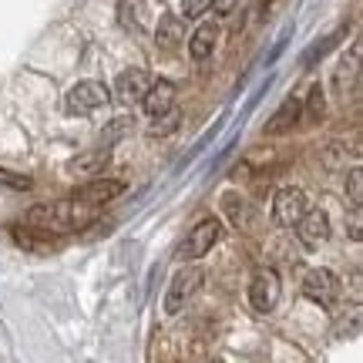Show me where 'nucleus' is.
Listing matches in <instances>:
<instances>
[{
    "label": "nucleus",
    "instance_id": "7",
    "mask_svg": "<svg viewBox=\"0 0 363 363\" xmlns=\"http://www.w3.org/2000/svg\"><path fill=\"white\" fill-rule=\"evenodd\" d=\"M199 286H202V269L189 266V269L175 272V279H172V286H169V293H165V313H169V316H175V313L185 306V299L192 296Z\"/></svg>",
    "mask_w": 363,
    "mask_h": 363
},
{
    "label": "nucleus",
    "instance_id": "1",
    "mask_svg": "<svg viewBox=\"0 0 363 363\" xmlns=\"http://www.w3.org/2000/svg\"><path fill=\"white\" fill-rule=\"evenodd\" d=\"M98 219V208L88 206V202H81L78 195H71V199H61V202H40L27 212V225L30 229H38V233H81V229H88L91 222Z\"/></svg>",
    "mask_w": 363,
    "mask_h": 363
},
{
    "label": "nucleus",
    "instance_id": "12",
    "mask_svg": "<svg viewBox=\"0 0 363 363\" xmlns=\"http://www.w3.org/2000/svg\"><path fill=\"white\" fill-rule=\"evenodd\" d=\"M296 125H299V98L289 94V98L276 108V115L266 121V135H283V131L296 128Z\"/></svg>",
    "mask_w": 363,
    "mask_h": 363
},
{
    "label": "nucleus",
    "instance_id": "14",
    "mask_svg": "<svg viewBox=\"0 0 363 363\" xmlns=\"http://www.w3.org/2000/svg\"><path fill=\"white\" fill-rule=\"evenodd\" d=\"M185 38V30H182V21L175 13H162L158 17V27H155V44L162 51H175Z\"/></svg>",
    "mask_w": 363,
    "mask_h": 363
},
{
    "label": "nucleus",
    "instance_id": "19",
    "mask_svg": "<svg viewBox=\"0 0 363 363\" xmlns=\"http://www.w3.org/2000/svg\"><path fill=\"white\" fill-rule=\"evenodd\" d=\"M179 125H182V111H179V108H172V111H165V115L152 118V128H148V131L158 138V135H172Z\"/></svg>",
    "mask_w": 363,
    "mask_h": 363
},
{
    "label": "nucleus",
    "instance_id": "3",
    "mask_svg": "<svg viewBox=\"0 0 363 363\" xmlns=\"http://www.w3.org/2000/svg\"><path fill=\"white\" fill-rule=\"evenodd\" d=\"M222 235V222L219 219H202L192 225V233L185 235V242L179 246V256L182 259H202L208 249L219 242Z\"/></svg>",
    "mask_w": 363,
    "mask_h": 363
},
{
    "label": "nucleus",
    "instance_id": "22",
    "mask_svg": "<svg viewBox=\"0 0 363 363\" xmlns=\"http://www.w3.org/2000/svg\"><path fill=\"white\" fill-rule=\"evenodd\" d=\"M347 189H350L353 206L360 208L363 206V172L360 169H350V182H347Z\"/></svg>",
    "mask_w": 363,
    "mask_h": 363
},
{
    "label": "nucleus",
    "instance_id": "4",
    "mask_svg": "<svg viewBox=\"0 0 363 363\" xmlns=\"http://www.w3.org/2000/svg\"><path fill=\"white\" fill-rule=\"evenodd\" d=\"M306 216V192L303 189H279L276 199H272V219L276 225H283V229H293L299 219Z\"/></svg>",
    "mask_w": 363,
    "mask_h": 363
},
{
    "label": "nucleus",
    "instance_id": "16",
    "mask_svg": "<svg viewBox=\"0 0 363 363\" xmlns=\"http://www.w3.org/2000/svg\"><path fill=\"white\" fill-rule=\"evenodd\" d=\"M323 111H326V94L320 84H313L306 101H299V121L303 125H320L323 121Z\"/></svg>",
    "mask_w": 363,
    "mask_h": 363
},
{
    "label": "nucleus",
    "instance_id": "24",
    "mask_svg": "<svg viewBox=\"0 0 363 363\" xmlns=\"http://www.w3.org/2000/svg\"><path fill=\"white\" fill-rule=\"evenodd\" d=\"M289 38H293V30H283V38H279L276 44H272V51H269V57H266V65H272V61H276V57H279V54L286 51V44H289Z\"/></svg>",
    "mask_w": 363,
    "mask_h": 363
},
{
    "label": "nucleus",
    "instance_id": "18",
    "mask_svg": "<svg viewBox=\"0 0 363 363\" xmlns=\"http://www.w3.org/2000/svg\"><path fill=\"white\" fill-rule=\"evenodd\" d=\"M343 34H347V27H340V30H333V34H330V38H323V40H316V44H313L310 51L303 54V67H313L316 65V61H320V57H326V54L333 51V48H337L340 40H343Z\"/></svg>",
    "mask_w": 363,
    "mask_h": 363
},
{
    "label": "nucleus",
    "instance_id": "11",
    "mask_svg": "<svg viewBox=\"0 0 363 363\" xmlns=\"http://www.w3.org/2000/svg\"><path fill=\"white\" fill-rule=\"evenodd\" d=\"M142 108H145V111H148L152 118H158V115H165V111H172V108H175V84H172V81H155L152 88L145 91Z\"/></svg>",
    "mask_w": 363,
    "mask_h": 363
},
{
    "label": "nucleus",
    "instance_id": "10",
    "mask_svg": "<svg viewBox=\"0 0 363 363\" xmlns=\"http://www.w3.org/2000/svg\"><path fill=\"white\" fill-rule=\"evenodd\" d=\"M121 192H125V182H118V179H94V182H88V185L81 189L78 199H81V202H88V206H94V208H101V206H108L111 199H118Z\"/></svg>",
    "mask_w": 363,
    "mask_h": 363
},
{
    "label": "nucleus",
    "instance_id": "23",
    "mask_svg": "<svg viewBox=\"0 0 363 363\" xmlns=\"http://www.w3.org/2000/svg\"><path fill=\"white\" fill-rule=\"evenodd\" d=\"M212 7V0H182V13L185 17H202Z\"/></svg>",
    "mask_w": 363,
    "mask_h": 363
},
{
    "label": "nucleus",
    "instance_id": "6",
    "mask_svg": "<svg viewBox=\"0 0 363 363\" xmlns=\"http://www.w3.org/2000/svg\"><path fill=\"white\" fill-rule=\"evenodd\" d=\"M249 303L256 313H272L279 303V276L272 269L256 272V279L249 283Z\"/></svg>",
    "mask_w": 363,
    "mask_h": 363
},
{
    "label": "nucleus",
    "instance_id": "20",
    "mask_svg": "<svg viewBox=\"0 0 363 363\" xmlns=\"http://www.w3.org/2000/svg\"><path fill=\"white\" fill-rule=\"evenodd\" d=\"M135 128V118H115V121H111V125H108V131H104V142L111 145V142H118V138H125V135H128V131Z\"/></svg>",
    "mask_w": 363,
    "mask_h": 363
},
{
    "label": "nucleus",
    "instance_id": "2",
    "mask_svg": "<svg viewBox=\"0 0 363 363\" xmlns=\"http://www.w3.org/2000/svg\"><path fill=\"white\" fill-rule=\"evenodd\" d=\"M108 101H111V91L104 88L101 81H81V84L67 91L65 111L67 115H91V111L104 108Z\"/></svg>",
    "mask_w": 363,
    "mask_h": 363
},
{
    "label": "nucleus",
    "instance_id": "9",
    "mask_svg": "<svg viewBox=\"0 0 363 363\" xmlns=\"http://www.w3.org/2000/svg\"><path fill=\"white\" fill-rule=\"evenodd\" d=\"M148 88H152L148 71H142V67H128V71H121V74H118V81H115V98L121 104L142 101Z\"/></svg>",
    "mask_w": 363,
    "mask_h": 363
},
{
    "label": "nucleus",
    "instance_id": "8",
    "mask_svg": "<svg viewBox=\"0 0 363 363\" xmlns=\"http://www.w3.org/2000/svg\"><path fill=\"white\" fill-rule=\"evenodd\" d=\"M296 233H299V242H303L306 249L323 246L326 239H330V219H326V212H320V208H306V216L296 222Z\"/></svg>",
    "mask_w": 363,
    "mask_h": 363
},
{
    "label": "nucleus",
    "instance_id": "25",
    "mask_svg": "<svg viewBox=\"0 0 363 363\" xmlns=\"http://www.w3.org/2000/svg\"><path fill=\"white\" fill-rule=\"evenodd\" d=\"M235 4H239V0H212V7H216V13H233Z\"/></svg>",
    "mask_w": 363,
    "mask_h": 363
},
{
    "label": "nucleus",
    "instance_id": "15",
    "mask_svg": "<svg viewBox=\"0 0 363 363\" xmlns=\"http://www.w3.org/2000/svg\"><path fill=\"white\" fill-rule=\"evenodd\" d=\"M216 40H219V27L212 24V21H206V24L192 34V40H189V54H192V61H206V57H212Z\"/></svg>",
    "mask_w": 363,
    "mask_h": 363
},
{
    "label": "nucleus",
    "instance_id": "17",
    "mask_svg": "<svg viewBox=\"0 0 363 363\" xmlns=\"http://www.w3.org/2000/svg\"><path fill=\"white\" fill-rule=\"evenodd\" d=\"M108 158H111V155H108V145H104V148H94V152H84V155H78L74 162H71V165H67V169L91 175V172H101L104 165H108Z\"/></svg>",
    "mask_w": 363,
    "mask_h": 363
},
{
    "label": "nucleus",
    "instance_id": "21",
    "mask_svg": "<svg viewBox=\"0 0 363 363\" xmlns=\"http://www.w3.org/2000/svg\"><path fill=\"white\" fill-rule=\"evenodd\" d=\"M0 185H7V189H13V192H27L34 182H30V175H17V172L0 169Z\"/></svg>",
    "mask_w": 363,
    "mask_h": 363
},
{
    "label": "nucleus",
    "instance_id": "26",
    "mask_svg": "<svg viewBox=\"0 0 363 363\" xmlns=\"http://www.w3.org/2000/svg\"><path fill=\"white\" fill-rule=\"evenodd\" d=\"M208 363H222V360H208Z\"/></svg>",
    "mask_w": 363,
    "mask_h": 363
},
{
    "label": "nucleus",
    "instance_id": "5",
    "mask_svg": "<svg viewBox=\"0 0 363 363\" xmlns=\"http://www.w3.org/2000/svg\"><path fill=\"white\" fill-rule=\"evenodd\" d=\"M340 279L337 272L330 269H310L306 272V279H303V293L313 299V303H320V306H333L340 299Z\"/></svg>",
    "mask_w": 363,
    "mask_h": 363
},
{
    "label": "nucleus",
    "instance_id": "13",
    "mask_svg": "<svg viewBox=\"0 0 363 363\" xmlns=\"http://www.w3.org/2000/svg\"><path fill=\"white\" fill-rule=\"evenodd\" d=\"M118 24L125 30H145L148 27V4L145 0H118Z\"/></svg>",
    "mask_w": 363,
    "mask_h": 363
}]
</instances>
